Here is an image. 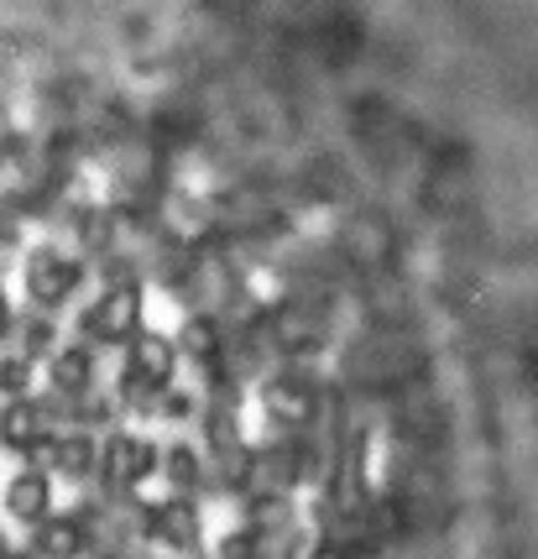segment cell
<instances>
[{
    "instance_id": "obj_6",
    "label": "cell",
    "mask_w": 538,
    "mask_h": 559,
    "mask_svg": "<svg viewBox=\"0 0 538 559\" xmlns=\"http://www.w3.org/2000/svg\"><path fill=\"white\" fill-rule=\"evenodd\" d=\"M125 371H136L142 382H152V388H178V366H183V356H178V341L172 335H163V330H136L131 335V345H125Z\"/></svg>"
},
{
    "instance_id": "obj_17",
    "label": "cell",
    "mask_w": 538,
    "mask_h": 559,
    "mask_svg": "<svg viewBox=\"0 0 538 559\" xmlns=\"http://www.w3.org/2000/svg\"><path fill=\"white\" fill-rule=\"evenodd\" d=\"M22 335H26V341H22V356H26V361H43V356H52V350H58V345H52V341H58V330H52L48 314L26 319Z\"/></svg>"
},
{
    "instance_id": "obj_3",
    "label": "cell",
    "mask_w": 538,
    "mask_h": 559,
    "mask_svg": "<svg viewBox=\"0 0 538 559\" xmlns=\"http://www.w3.org/2000/svg\"><path fill=\"white\" fill-rule=\"evenodd\" d=\"M79 345H131V335L142 330V288L136 283H110V288L89 298V309H79L74 319Z\"/></svg>"
},
{
    "instance_id": "obj_9",
    "label": "cell",
    "mask_w": 538,
    "mask_h": 559,
    "mask_svg": "<svg viewBox=\"0 0 538 559\" xmlns=\"http://www.w3.org/2000/svg\"><path fill=\"white\" fill-rule=\"evenodd\" d=\"M37 461H43V471H58L69 481H89V476H99V439L89 429H63L43 444Z\"/></svg>"
},
{
    "instance_id": "obj_10",
    "label": "cell",
    "mask_w": 538,
    "mask_h": 559,
    "mask_svg": "<svg viewBox=\"0 0 538 559\" xmlns=\"http://www.w3.org/2000/svg\"><path fill=\"white\" fill-rule=\"evenodd\" d=\"M48 382L52 392L74 408V403H84V397H95V350L89 345H58L48 356Z\"/></svg>"
},
{
    "instance_id": "obj_14",
    "label": "cell",
    "mask_w": 538,
    "mask_h": 559,
    "mask_svg": "<svg viewBox=\"0 0 538 559\" xmlns=\"http://www.w3.org/2000/svg\"><path fill=\"white\" fill-rule=\"evenodd\" d=\"M345 257L350 262H382L387 257V225L376 215H356L350 225H345Z\"/></svg>"
},
{
    "instance_id": "obj_8",
    "label": "cell",
    "mask_w": 538,
    "mask_h": 559,
    "mask_svg": "<svg viewBox=\"0 0 538 559\" xmlns=\"http://www.w3.org/2000/svg\"><path fill=\"white\" fill-rule=\"evenodd\" d=\"M5 518L22 523V528H43L52 518V476L43 465H22L11 481H5Z\"/></svg>"
},
{
    "instance_id": "obj_12",
    "label": "cell",
    "mask_w": 538,
    "mask_h": 559,
    "mask_svg": "<svg viewBox=\"0 0 538 559\" xmlns=\"http://www.w3.org/2000/svg\"><path fill=\"white\" fill-rule=\"evenodd\" d=\"M32 555L37 559H84L89 555V534L79 512H52L43 528H32Z\"/></svg>"
},
{
    "instance_id": "obj_2",
    "label": "cell",
    "mask_w": 538,
    "mask_h": 559,
    "mask_svg": "<svg viewBox=\"0 0 538 559\" xmlns=\"http://www.w3.org/2000/svg\"><path fill=\"white\" fill-rule=\"evenodd\" d=\"M157 465H163V444L136 429H116L99 444V481L116 497H136L147 481H157Z\"/></svg>"
},
{
    "instance_id": "obj_7",
    "label": "cell",
    "mask_w": 538,
    "mask_h": 559,
    "mask_svg": "<svg viewBox=\"0 0 538 559\" xmlns=\"http://www.w3.org/2000/svg\"><path fill=\"white\" fill-rule=\"evenodd\" d=\"M52 439V408L37 397H16L0 408V450L11 455H43V444Z\"/></svg>"
},
{
    "instance_id": "obj_5",
    "label": "cell",
    "mask_w": 538,
    "mask_h": 559,
    "mask_svg": "<svg viewBox=\"0 0 538 559\" xmlns=\"http://www.w3.org/2000/svg\"><path fill=\"white\" fill-rule=\"evenodd\" d=\"M136 528L147 538V549H168V555L194 559L204 549V512L189 497H152L136 512Z\"/></svg>"
},
{
    "instance_id": "obj_16",
    "label": "cell",
    "mask_w": 538,
    "mask_h": 559,
    "mask_svg": "<svg viewBox=\"0 0 538 559\" xmlns=\"http://www.w3.org/2000/svg\"><path fill=\"white\" fill-rule=\"evenodd\" d=\"M32 377H37V361H26L22 350L0 356V397L16 403V397H32Z\"/></svg>"
},
{
    "instance_id": "obj_1",
    "label": "cell",
    "mask_w": 538,
    "mask_h": 559,
    "mask_svg": "<svg viewBox=\"0 0 538 559\" xmlns=\"http://www.w3.org/2000/svg\"><path fill=\"white\" fill-rule=\"evenodd\" d=\"M84 257L74 251H63V246H37V251H26V267H22V288L32 298V309L37 314H58V309H69L84 288Z\"/></svg>"
},
{
    "instance_id": "obj_13",
    "label": "cell",
    "mask_w": 538,
    "mask_h": 559,
    "mask_svg": "<svg viewBox=\"0 0 538 559\" xmlns=\"http://www.w3.org/2000/svg\"><path fill=\"white\" fill-rule=\"evenodd\" d=\"M172 341H178V356H183V361L210 366L225 356V330H220V319H210V314L183 319V330H178Z\"/></svg>"
},
{
    "instance_id": "obj_15",
    "label": "cell",
    "mask_w": 538,
    "mask_h": 559,
    "mask_svg": "<svg viewBox=\"0 0 538 559\" xmlns=\"http://www.w3.org/2000/svg\"><path fill=\"white\" fill-rule=\"evenodd\" d=\"M277 544L283 538H267L262 528H236V534L220 538V549H215V559H277Z\"/></svg>"
},
{
    "instance_id": "obj_11",
    "label": "cell",
    "mask_w": 538,
    "mask_h": 559,
    "mask_svg": "<svg viewBox=\"0 0 538 559\" xmlns=\"http://www.w3.org/2000/svg\"><path fill=\"white\" fill-rule=\"evenodd\" d=\"M157 476H163L168 497H189V502H194L199 491L210 487V461H204V450H199V444H189V439H172L168 450H163Z\"/></svg>"
},
{
    "instance_id": "obj_18",
    "label": "cell",
    "mask_w": 538,
    "mask_h": 559,
    "mask_svg": "<svg viewBox=\"0 0 538 559\" xmlns=\"http://www.w3.org/2000/svg\"><path fill=\"white\" fill-rule=\"evenodd\" d=\"M11 330H16V309H11V293L0 283V345L11 341Z\"/></svg>"
},
{
    "instance_id": "obj_4",
    "label": "cell",
    "mask_w": 538,
    "mask_h": 559,
    "mask_svg": "<svg viewBox=\"0 0 538 559\" xmlns=\"http://www.w3.org/2000/svg\"><path fill=\"white\" fill-rule=\"evenodd\" d=\"M256 397H262V414H267L283 435H309L319 424V408H324V392H319V382L303 371V366L272 371Z\"/></svg>"
}]
</instances>
